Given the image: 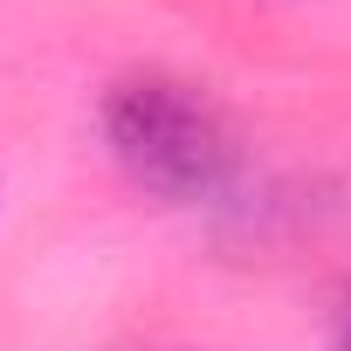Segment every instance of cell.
<instances>
[{
	"label": "cell",
	"mask_w": 351,
	"mask_h": 351,
	"mask_svg": "<svg viewBox=\"0 0 351 351\" xmlns=\"http://www.w3.org/2000/svg\"><path fill=\"white\" fill-rule=\"evenodd\" d=\"M104 145L145 193L180 200V207L228 193L241 165V138L228 110L200 83L165 76V69H138L104 90Z\"/></svg>",
	"instance_id": "obj_1"
},
{
	"label": "cell",
	"mask_w": 351,
	"mask_h": 351,
	"mask_svg": "<svg viewBox=\"0 0 351 351\" xmlns=\"http://www.w3.org/2000/svg\"><path fill=\"white\" fill-rule=\"evenodd\" d=\"M344 351H351V324H344Z\"/></svg>",
	"instance_id": "obj_2"
}]
</instances>
